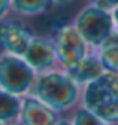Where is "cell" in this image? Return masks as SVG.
Returning <instances> with one entry per match:
<instances>
[{
	"label": "cell",
	"mask_w": 118,
	"mask_h": 125,
	"mask_svg": "<svg viewBox=\"0 0 118 125\" xmlns=\"http://www.w3.org/2000/svg\"><path fill=\"white\" fill-rule=\"evenodd\" d=\"M30 95L61 115L72 112L81 104L82 86L73 81L66 70L57 67L36 74Z\"/></svg>",
	"instance_id": "1"
},
{
	"label": "cell",
	"mask_w": 118,
	"mask_h": 125,
	"mask_svg": "<svg viewBox=\"0 0 118 125\" xmlns=\"http://www.w3.org/2000/svg\"><path fill=\"white\" fill-rule=\"evenodd\" d=\"M81 104L109 125H118V74L105 72L82 86Z\"/></svg>",
	"instance_id": "2"
},
{
	"label": "cell",
	"mask_w": 118,
	"mask_h": 125,
	"mask_svg": "<svg viewBox=\"0 0 118 125\" xmlns=\"http://www.w3.org/2000/svg\"><path fill=\"white\" fill-rule=\"evenodd\" d=\"M72 24L91 51L97 49L111 34H114V21L111 10L102 9L93 2L87 3L75 13Z\"/></svg>",
	"instance_id": "3"
},
{
	"label": "cell",
	"mask_w": 118,
	"mask_h": 125,
	"mask_svg": "<svg viewBox=\"0 0 118 125\" xmlns=\"http://www.w3.org/2000/svg\"><path fill=\"white\" fill-rule=\"evenodd\" d=\"M36 72L25 62L21 55L0 54V89L13 95L24 97L30 94Z\"/></svg>",
	"instance_id": "4"
},
{
	"label": "cell",
	"mask_w": 118,
	"mask_h": 125,
	"mask_svg": "<svg viewBox=\"0 0 118 125\" xmlns=\"http://www.w3.org/2000/svg\"><path fill=\"white\" fill-rule=\"evenodd\" d=\"M52 42L57 55V64L63 70L72 69L91 51L72 22H66L58 27Z\"/></svg>",
	"instance_id": "5"
},
{
	"label": "cell",
	"mask_w": 118,
	"mask_h": 125,
	"mask_svg": "<svg viewBox=\"0 0 118 125\" xmlns=\"http://www.w3.org/2000/svg\"><path fill=\"white\" fill-rule=\"evenodd\" d=\"M33 33L21 20L11 15L0 20V52L23 55Z\"/></svg>",
	"instance_id": "6"
},
{
	"label": "cell",
	"mask_w": 118,
	"mask_h": 125,
	"mask_svg": "<svg viewBox=\"0 0 118 125\" xmlns=\"http://www.w3.org/2000/svg\"><path fill=\"white\" fill-rule=\"evenodd\" d=\"M21 57L36 73L48 72L58 67L54 42L52 37L48 36L33 34Z\"/></svg>",
	"instance_id": "7"
},
{
	"label": "cell",
	"mask_w": 118,
	"mask_h": 125,
	"mask_svg": "<svg viewBox=\"0 0 118 125\" xmlns=\"http://www.w3.org/2000/svg\"><path fill=\"white\" fill-rule=\"evenodd\" d=\"M60 113L43 104L36 97L27 94L21 97V112L17 125H55Z\"/></svg>",
	"instance_id": "8"
},
{
	"label": "cell",
	"mask_w": 118,
	"mask_h": 125,
	"mask_svg": "<svg viewBox=\"0 0 118 125\" xmlns=\"http://www.w3.org/2000/svg\"><path fill=\"white\" fill-rule=\"evenodd\" d=\"M66 72L78 85L84 86L87 83H90L91 81L97 79L100 74H103L105 73V69H103L96 52L90 51L79 62H76L72 69H69Z\"/></svg>",
	"instance_id": "9"
},
{
	"label": "cell",
	"mask_w": 118,
	"mask_h": 125,
	"mask_svg": "<svg viewBox=\"0 0 118 125\" xmlns=\"http://www.w3.org/2000/svg\"><path fill=\"white\" fill-rule=\"evenodd\" d=\"M105 72L118 74V34H111L97 49H94Z\"/></svg>",
	"instance_id": "10"
},
{
	"label": "cell",
	"mask_w": 118,
	"mask_h": 125,
	"mask_svg": "<svg viewBox=\"0 0 118 125\" xmlns=\"http://www.w3.org/2000/svg\"><path fill=\"white\" fill-rule=\"evenodd\" d=\"M52 8L51 0H11L12 13L18 18H33L47 13Z\"/></svg>",
	"instance_id": "11"
},
{
	"label": "cell",
	"mask_w": 118,
	"mask_h": 125,
	"mask_svg": "<svg viewBox=\"0 0 118 125\" xmlns=\"http://www.w3.org/2000/svg\"><path fill=\"white\" fill-rule=\"evenodd\" d=\"M21 112V97L0 89V124L17 125Z\"/></svg>",
	"instance_id": "12"
},
{
	"label": "cell",
	"mask_w": 118,
	"mask_h": 125,
	"mask_svg": "<svg viewBox=\"0 0 118 125\" xmlns=\"http://www.w3.org/2000/svg\"><path fill=\"white\" fill-rule=\"evenodd\" d=\"M70 122L72 125H109L103 119H100L97 115H94L88 109H85L82 104H79L76 109L72 110Z\"/></svg>",
	"instance_id": "13"
},
{
	"label": "cell",
	"mask_w": 118,
	"mask_h": 125,
	"mask_svg": "<svg viewBox=\"0 0 118 125\" xmlns=\"http://www.w3.org/2000/svg\"><path fill=\"white\" fill-rule=\"evenodd\" d=\"M12 13L11 0H0V20H3Z\"/></svg>",
	"instance_id": "14"
},
{
	"label": "cell",
	"mask_w": 118,
	"mask_h": 125,
	"mask_svg": "<svg viewBox=\"0 0 118 125\" xmlns=\"http://www.w3.org/2000/svg\"><path fill=\"white\" fill-rule=\"evenodd\" d=\"M111 15H112V21H114V33L118 34V5L111 10Z\"/></svg>",
	"instance_id": "15"
},
{
	"label": "cell",
	"mask_w": 118,
	"mask_h": 125,
	"mask_svg": "<svg viewBox=\"0 0 118 125\" xmlns=\"http://www.w3.org/2000/svg\"><path fill=\"white\" fill-rule=\"evenodd\" d=\"M73 2H76V0H51L52 6H64V5H70Z\"/></svg>",
	"instance_id": "16"
},
{
	"label": "cell",
	"mask_w": 118,
	"mask_h": 125,
	"mask_svg": "<svg viewBox=\"0 0 118 125\" xmlns=\"http://www.w3.org/2000/svg\"><path fill=\"white\" fill-rule=\"evenodd\" d=\"M55 125H72V122H70V119H66V118H58Z\"/></svg>",
	"instance_id": "17"
},
{
	"label": "cell",
	"mask_w": 118,
	"mask_h": 125,
	"mask_svg": "<svg viewBox=\"0 0 118 125\" xmlns=\"http://www.w3.org/2000/svg\"><path fill=\"white\" fill-rule=\"evenodd\" d=\"M0 125H3V124H0Z\"/></svg>",
	"instance_id": "18"
}]
</instances>
